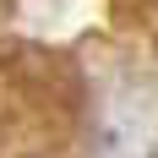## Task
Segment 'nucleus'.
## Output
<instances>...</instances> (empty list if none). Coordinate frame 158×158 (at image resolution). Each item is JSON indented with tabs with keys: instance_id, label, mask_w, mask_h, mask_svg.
Listing matches in <instances>:
<instances>
[{
	"instance_id": "nucleus-1",
	"label": "nucleus",
	"mask_w": 158,
	"mask_h": 158,
	"mask_svg": "<svg viewBox=\"0 0 158 158\" xmlns=\"http://www.w3.org/2000/svg\"><path fill=\"white\" fill-rule=\"evenodd\" d=\"M98 158H158V93L120 87L98 114Z\"/></svg>"
}]
</instances>
